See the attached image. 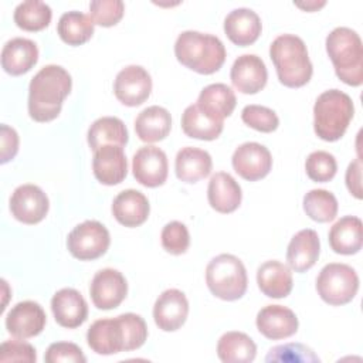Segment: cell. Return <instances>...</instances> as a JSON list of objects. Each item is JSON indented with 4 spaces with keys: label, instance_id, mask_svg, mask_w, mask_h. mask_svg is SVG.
I'll return each instance as SVG.
<instances>
[{
    "label": "cell",
    "instance_id": "cell-31",
    "mask_svg": "<svg viewBox=\"0 0 363 363\" xmlns=\"http://www.w3.org/2000/svg\"><path fill=\"white\" fill-rule=\"evenodd\" d=\"M86 139L89 147L95 152L106 145L123 147L128 143L129 135L125 123L119 118L102 116L89 126Z\"/></svg>",
    "mask_w": 363,
    "mask_h": 363
},
{
    "label": "cell",
    "instance_id": "cell-44",
    "mask_svg": "<svg viewBox=\"0 0 363 363\" xmlns=\"http://www.w3.org/2000/svg\"><path fill=\"white\" fill-rule=\"evenodd\" d=\"M37 360L35 349L23 340H6L0 346V362H27Z\"/></svg>",
    "mask_w": 363,
    "mask_h": 363
},
{
    "label": "cell",
    "instance_id": "cell-2",
    "mask_svg": "<svg viewBox=\"0 0 363 363\" xmlns=\"http://www.w3.org/2000/svg\"><path fill=\"white\" fill-rule=\"evenodd\" d=\"M174 55L180 64L194 72L210 75L225 61V47L216 35L187 30L174 43Z\"/></svg>",
    "mask_w": 363,
    "mask_h": 363
},
{
    "label": "cell",
    "instance_id": "cell-40",
    "mask_svg": "<svg viewBox=\"0 0 363 363\" xmlns=\"http://www.w3.org/2000/svg\"><path fill=\"white\" fill-rule=\"evenodd\" d=\"M241 119L250 128L264 133L274 132L279 125L277 113L262 105H247L241 112Z\"/></svg>",
    "mask_w": 363,
    "mask_h": 363
},
{
    "label": "cell",
    "instance_id": "cell-27",
    "mask_svg": "<svg viewBox=\"0 0 363 363\" xmlns=\"http://www.w3.org/2000/svg\"><path fill=\"white\" fill-rule=\"evenodd\" d=\"M329 244L336 254L352 255L360 251L363 244V224L359 217L345 216L329 231Z\"/></svg>",
    "mask_w": 363,
    "mask_h": 363
},
{
    "label": "cell",
    "instance_id": "cell-21",
    "mask_svg": "<svg viewBox=\"0 0 363 363\" xmlns=\"http://www.w3.org/2000/svg\"><path fill=\"white\" fill-rule=\"evenodd\" d=\"M320 252L319 235L312 228L298 231L289 241L286 248V261L295 272H305L312 268Z\"/></svg>",
    "mask_w": 363,
    "mask_h": 363
},
{
    "label": "cell",
    "instance_id": "cell-39",
    "mask_svg": "<svg viewBox=\"0 0 363 363\" xmlns=\"http://www.w3.org/2000/svg\"><path fill=\"white\" fill-rule=\"evenodd\" d=\"M125 4L122 0H94L89 3V17L102 27H112L123 17Z\"/></svg>",
    "mask_w": 363,
    "mask_h": 363
},
{
    "label": "cell",
    "instance_id": "cell-8",
    "mask_svg": "<svg viewBox=\"0 0 363 363\" xmlns=\"http://www.w3.org/2000/svg\"><path fill=\"white\" fill-rule=\"evenodd\" d=\"M111 244L109 231L95 220H86L72 228L67 238L71 255L81 261H92L102 257Z\"/></svg>",
    "mask_w": 363,
    "mask_h": 363
},
{
    "label": "cell",
    "instance_id": "cell-17",
    "mask_svg": "<svg viewBox=\"0 0 363 363\" xmlns=\"http://www.w3.org/2000/svg\"><path fill=\"white\" fill-rule=\"evenodd\" d=\"M230 78L237 91L241 94L259 92L268 79V71L264 61L255 54L240 55L230 71Z\"/></svg>",
    "mask_w": 363,
    "mask_h": 363
},
{
    "label": "cell",
    "instance_id": "cell-18",
    "mask_svg": "<svg viewBox=\"0 0 363 363\" xmlns=\"http://www.w3.org/2000/svg\"><path fill=\"white\" fill-rule=\"evenodd\" d=\"M51 311L55 322L68 329L81 326L88 318V305L79 291L62 288L51 298Z\"/></svg>",
    "mask_w": 363,
    "mask_h": 363
},
{
    "label": "cell",
    "instance_id": "cell-9",
    "mask_svg": "<svg viewBox=\"0 0 363 363\" xmlns=\"http://www.w3.org/2000/svg\"><path fill=\"white\" fill-rule=\"evenodd\" d=\"M89 294L98 309H115L126 298L128 282L118 269L104 268L94 275L89 285Z\"/></svg>",
    "mask_w": 363,
    "mask_h": 363
},
{
    "label": "cell",
    "instance_id": "cell-23",
    "mask_svg": "<svg viewBox=\"0 0 363 363\" xmlns=\"http://www.w3.org/2000/svg\"><path fill=\"white\" fill-rule=\"evenodd\" d=\"M38 61V48L33 40L16 37L9 40L1 50V67L10 75L28 72Z\"/></svg>",
    "mask_w": 363,
    "mask_h": 363
},
{
    "label": "cell",
    "instance_id": "cell-24",
    "mask_svg": "<svg viewBox=\"0 0 363 363\" xmlns=\"http://www.w3.org/2000/svg\"><path fill=\"white\" fill-rule=\"evenodd\" d=\"M208 204L218 213H233L241 204L242 193L235 179L225 173L217 172L211 176L207 187Z\"/></svg>",
    "mask_w": 363,
    "mask_h": 363
},
{
    "label": "cell",
    "instance_id": "cell-28",
    "mask_svg": "<svg viewBox=\"0 0 363 363\" xmlns=\"http://www.w3.org/2000/svg\"><path fill=\"white\" fill-rule=\"evenodd\" d=\"M197 106L210 118L224 122L235 108L234 91L225 84H210L204 86L197 98Z\"/></svg>",
    "mask_w": 363,
    "mask_h": 363
},
{
    "label": "cell",
    "instance_id": "cell-5",
    "mask_svg": "<svg viewBox=\"0 0 363 363\" xmlns=\"http://www.w3.org/2000/svg\"><path fill=\"white\" fill-rule=\"evenodd\" d=\"M354 113L352 98L339 89L322 92L313 105V129L315 133L326 142L339 140Z\"/></svg>",
    "mask_w": 363,
    "mask_h": 363
},
{
    "label": "cell",
    "instance_id": "cell-38",
    "mask_svg": "<svg viewBox=\"0 0 363 363\" xmlns=\"http://www.w3.org/2000/svg\"><path fill=\"white\" fill-rule=\"evenodd\" d=\"M267 362H288V363H316L319 357L315 352L302 345V343H286L271 347L267 357Z\"/></svg>",
    "mask_w": 363,
    "mask_h": 363
},
{
    "label": "cell",
    "instance_id": "cell-35",
    "mask_svg": "<svg viewBox=\"0 0 363 363\" xmlns=\"http://www.w3.org/2000/svg\"><path fill=\"white\" fill-rule=\"evenodd\" d=\"M52 17L50 6L40 0H27L20 3L13 14L18 28L26 31H40L48 27Z\"/></svg>",
    "mask_w": 363,
    "mask_h": 363
},
{
    "label": "cell",
    "instance_id": "cell-7",
    "mask_svg": "<svg viewBox=\"0 0 363 363\" xmlns=\"http://www.w3.org/2000/svg\"><path fill=\"white\" fill-rule=\"evenodd\" d=\"M357 289L359 277L347 264H326L316 278V291L319 296L333 306L349 303L356 296Z\"/></svg>",
    "mask_w": 363,
    "mask_h": 363
},
{
    "label": "cell",
    "instance_id": "cell-16",
    "mask_svg": "<svg viewBox=\"0 0 363 363\" xmlns=\"http://www.w3.org/2000/svg\"><path fill=\"white\" fill-rule=\"evenodd\" d=\"M88 346L98 354H115L125 352L126 337L119 316L95 320L86 332Z\"/></svg>",
    "mask_w": 363,
    "mask_h": 363
},
{
    "label": "cell",
    "instance_id": "cell-12",
    "mask_svg": "<svg viewBox=\"0 0 363 363\" xmlns=\"http://www.w3.org/2000/svg\"><path fill=\"white\" fill-rule=\"evenodd\" d=\"M132 172L142 186H162L169 173L167 156L156 146H142L136 150L132 159Z\"/></svg>",
    "mask_w": 363,
    "mask_h": 363
},
{
    "label": "cell",
    "instance_id": "cell-25",
    "mask_svg": "<svg viewBox=\"0 0 363 363\" xmlns=\"http://www.w3.org/2000/svg\"><path fill=\"white\" fill-rule=\"evenodd\" d=\"M150 206L143 193L128 189L121 191L112 203V214L115 220L125 227H138L149 217Z\"/></svg>",
    "mask_w": 363,
    "mask_h": 363
},
{
    "label": "cell",
    "instance_id": "cell-11",
    "mask_svg": "<svg viewBox=\"0 0 363 363\" xmlns=\"http://www.w3.org/2000/svg\"><path fill=\"white\" fill-rule=\"evenodd\" d=\"M152 78L140 65H128L121 69L113 82V92L126 106L142 105L150 95Z\"/></svg>",
    "mask_w": 363,
    "mask_h": 363
},
{
    "label": "cell",
    "instance_id": "cell-32",
    "mask_svg": "<svg viewBox=\"0 0 363 363\" xmlns=\"http://www.w3.org/2000/svg\"><path fill=\"white\" fill-rule=\"evenodd\" d=\"M255 354L257 346L247 333L233 330L218 339L217 356L224 363H250Z\"/></svg>",
    "mask_w": 363,
    "mask_h": 363
},
{
    "label": "cell",
    "instance_id": "cell-4",
    "mask_svg": "<svg viewBox=\"0 0 363 363\" xmlns=\"http://www.w3.org/2000/svg\"><path fill=\"white\" fill-rule=\"evenodd\" d=\"M326 52L337 78L359 86L363 82V45L359 34L349 27H336L326 37Z\"/></svg>",
    "mask_w": 363,
    "mask_h": 363
},
{
    "label": "cell",
    "instance_id": "cell-45",
    "mask_svg": "<svg viewBox=\"0 0 363 363\" xmlns=\"http://www.w3.org/2000/svg\"><path fill=\"white\" fill-rule=\"evenodd\" d=\"M0 138H1V159L0 163L4 164L14 159L18 152V135L9 125L3 123L0 126Z\"/></svg>",
    "mask_w": 363,
    "mask_h": 363
},
{
    "label": "cell",
    "instance_id": "cell-37",
    "mask_svg": "<svg viewBox=\"0 0 363 363\" xmlns=\"http://www.w3.org/2000/svg\"><path fill=\"white\" fill-rule=\"evenodd\" d=\"M305 170L311 180L325 183L335 177L337 163L332 153L325 150H316L306 157Z\"/></svg>",
    "mask_w": 363,
    "mask_h": 363
},
{
    "label": "cell",
    "instance_id": "cell-36",
    "mask_svg": "<svg viewBox=\"0 0 363 363\" xmlns=\"http://www.w3.org/2000/svg\"><path fill=\"white\" fill-rule=\"evenodd\" d=\"M303 210L313 221L329 223L337 214V200L329 190L313 189L303 196Z\"/></svg>",
    "mask_w": 363,
    "mask_h": 363
},
{
    "label": "cell",
    "instance_id": "cell-3",
    "mask_svg": "<svg viewBox=\"0 0 363 363\" xmlns=\"http://www.w3.org/2000/svg\"><path fill=\"white\" fill-rule=\"evenodd\" d=\"M269 57L282 85L299 88L309 82L313 67L301 37L295 34L278 35L269 45Z\"/></svg>",
    "mask_w": 363,
    "mask_h": 363
},
{
    "label": "cell",
    "instance_id": "cell-14",
    "mask_svg": "<svg viewBox=\"0 0 363 363\" xmlns=\"http://www.w3.org/2000/svg\"><path fill=\"white\" fill-rule=\"evenodd\" d=\"M47 316L40 303L23 301L16 303L6 316V329L17 339H28L40 335L45 326Z\"/></svg>",
    "mask_w": 363,
    "mask_h": 363
},
{
    "label": "cell",
    "instance_id": "cell-33",
    "mask_svg": "<svg viewBox=\"0 0 363 363\" xmlns=\"http://www.w3.org/2000/svg\"><path fill=\"white\" fill-rule=\"evenodd\" d=\"M224 122L206 115L197 104L189 105L182 115V129L189 138L200 140H214L223 132Z\"/></svg>",
    "mask_w": 363,
    "mask_h": 363
},
{
    "label": "cell",
    "instance_id": "cell-22",
    "mask_svg": "<svg viewBox=\"0 0 363 363\" xmlns=\"http://www.w3.org/2000/svg\"><path fill=\"white\" fill-rule=\"evenodd\" d=\"M262 24L259 16L245 7L230 11L224 20V33L231 43L247 47L255 43L261 34Z\"/></svg>",
    "mask_w": 363,
    "mask_h": 363
},
{
    "label": "cell",
    "instance_id": "cell-6",
    "mask_svg": "<svg viewBox=\"0 0 363 363\" xmlns=\"http://www.w3.org/2000/svg\"><path fill=\"white\" fill-rule=\"evenodd\" d=\"M206 284L210 292L223 301L240 299L248 284L242 261L233 254L214 257L206 268Z\"/></svg>",
    "mask_w": 363,
    "mask_h": 363
},
{
    "label": "cell",
    "instance_id": "cell-30",
    "mask_svg": "<svg viewBox=\"0 0 363 363\" xmlns=\"http://www.w3.org/2000/svg\"><path fill=\"white\" fill-rule=\"evenodd\" d=\"M172 128V116L167 109L153 105L143 109L135 119V132L142 142L155 143L163 140Z\"/></svg>",
    "mask_w": 363,
    "mask_h": 363
},
{
    "label": "cell",
    "instance_id": "cell-46",
    "mask_svg": "<svg viewBox=\"0 0 363 363\" xmlns=\"http://www.w3.org/2000/svg\"><path fill=\"white\" fill-rule=\"evenodd\" d=\"M362 162L360 159H354L346 170V186L349 191L356 197L362 199Z\"/></svg>",
    "mask_w": 363,
    "mask_h": 363
},
{
    "label": "cell",
    "instance_id": "cell-1",
    "mask_svg": "<svg viewBox=\"0 0 363 363\" xmlns=\"http://www.w3.org/2000/svg\"><path fill=\"white\" fill-rule=\"evenodd\" d=\"M72 86L71 75L61 65L43 67L28 85V113L37 122L55 119Z\"/></svg>",
    "mask_w": 363,
    "mask_h": 363
},
{
    "label": "cell",
    "instance_id": "cell-15",
    "mask_svg": "<svg viewBox=\"0 0 363 363\" xmlns=\"http://www.w3.org/2000/svg\"><path fill=\"white\" fill-rule=\"evenodd\" d=\"M189 315V301L179 289L163 291L155 302L153 319L159 329L174 332L182 328Z\"/></svg>",
    "mask_w": 363,
    "mask_h": 363
},
{
    "label": "cell",
    "instance_id": "cell-29",
    "mask_svg": "<svg viewBox=\"0 0 363 363\" xmlns=\"http://www.w3.org/2000/svg\"><path fill=\"white\" fill-rule=\"evenodd\" d=\"M213 160L208 152L186 146L180 149L176 155L174 170L176 176L184 183H196L207 177L211 172Z\"/></svg>",
    "mask_w": 363,
    "mask_h": 363
},
{
    "label": "cell",
    "instance_id": "cell-19",
    "mask_svg": "<svg viewBox=\"0 0 363 363\" xmlns=\"http://www.w3.org/2000/svg\"><path fill=\"white\" fill-rule=\"evenodd\" d=\"M257 329L268 339H286L296 333L298 318L295 312L282 305H267L257 313Z\"/></svg>",
    "mask_w": 363,
    "mask_h": 363
},
{
    "label": "cell",
    "instance_id": "cell-41",
    "mask_svg": "<svg viewBox=\"0 0 363 363\" xmlns=\"http://www.w3.org/2000/svg\"><path fill=\"white\" fill-rule=\"evenodd\" d=\"M162 247L173 255H182L190 245V234L187 227L180 221L167 223L160 234Z\"/></svg>",
    "mask_w": 363,
    "mask_h": 363
},
{
    "label": "cell",
    "instance_id": "cell-42",
    "mask_svg": "<svg viewBox=\"0 0 363 363\" xmlns=\"http://www.w3.org/2000/svg\"><path fill=\"white\" fill-rule=\"evenodd\" d=\"M123 330H125V337H126V345H125V352L139 349L147 339V326L143 320L142 316L136 313H122L119 315Z\"/></svg>",
    "mask_w": 363,
    "mask_h": 363
},
{
    "label": "cell",
    "instance_id": "cell-47",
    "mask_svg": "<svg viewBox=\"0 0 363 363\" xmlns=\"http://www.w3.org/2000/svg\"><path fill=\"white\" fill-rule=\"evenodd\" d=\"M295 6L306 10V11H313V10H318L319 7L325 6V1H306V3H295Z\"/></svg>",
    "mask_w": 363,
    "mask_h": 363
},
{
    "label": "cell",
    "instance_id": "cell-20",
    "mask_svg": "<svg viewBox=\"0 0 363 363\" xmlns=\"http://www.w3.org/2000/svg\"><path fill=\"white\" fill-rule=\"evenodd\" d=\"M92 170L96 180L106 186L119 184L128 174V162L121 146L106 145L94 152Z\"/></svg>",
    "mask_w": 363,
    "mask_h": 363
},
{
    "label": "cell",
    "instance_id": "cell-10",
    "mask_svg": "<svg viewBox=\"0 0 363 363\" xmlns=\"http://www.w3.org/2000/svg\"><path fill=\"white\" fill-rule=\"evenodd\" d=\"M50 201L47 194L35 184L18 186L10 197V211L13 217L24 224H37L48 213Z\"/></svg>",
    "mask_w": 363,
    "mask_h": 363
},
{
    "label": "cell",
    "instance_id": "cell-43",
    "mask_svg": "<svg viewBox=\"0 0 363 363\" xmlns=\"http://www.w3.org/2000/svg\"><path fill=\"white\" fill-rule=\"evenodd\" d=\"M44 360L47 363H85L86 357L75 343L55 342L48 346Z\"/></svg>",
    "mask_w": 363,
    "mask_h": 363
},
{
    "label": "cell",
    "instance_id": "cell-26",
    "mask_svg": "<svg viewBox=\"0 0 363 363\" xmlns=\"http://www.w3.org/2000/svg\"><path fill=\"white\" fill-rule=\"evenodd\" d=\"M257 284L264 295L277 299L285 298L294 286L291 268L277 259L265 261L257 269Z\"/></svg>",
    "mask_w": 363,
    "mask_h": 363
},
{
    "label": "cell",
    "instance_id": "cell-13",
    "mask_svg": "<svg viewBox=\"0 0 363 363\" xmlns=\"http://www.w3.org/2000/svg\"><path fill=\"white\" fill-rule=\"evenodd\" d=\"M235 173L248 182L265 177L272 167L271 152L261 143L245 142L240 145L231 159Z\"/></svg>",
    "mask_w": 363,
    "mask_h": 363
},
{
    "label": "cell",
    "instance_id": "cell-34",
    "mask_svg": "<svg viewBox=\"0 0 363 363\" xmlns=\"http://www.w3.org/2000/svg\"><path fill=\"white\" fill-rule=\"evenodd\" d=\"M94 26L95 23L89 16L72 10L64 13L60 17L57 33L60 38L68 45H81L92 37Z\"/></svg>",
    "mask_w": 363,
    "mask_h": 363
}]
</instances>
